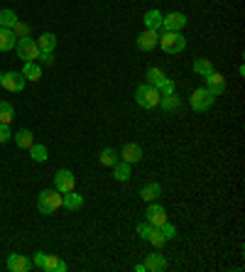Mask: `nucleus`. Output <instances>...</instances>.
I'll list each match as a JSON object with an SVG mask.
<instances>
[{"mask_svg": "<svg viewBox=\"0 0 245 272\" xmlns=\"http://www.w3.org/2000/svg\"><path fill=\"white\" fill-rule=\"evenodd\" d=\"M179 106H181V98H179L177 93H169V96H162V98H159V108H162L165 113L179 111Z\"/></svg>", "mask_w": 245, "mask_h": 272, "instance_id": "obj_18", "label": "nucleus"}, {"mask_svg": "<svg viewBox=\"0 0 245 272\" xmlns=\"http://www.w3.org/2000/svg\"><path fill=\"white\" fill-rule=\"evenodd\" d=\"M211 3H213V0H211Z\"/></svg>", "mask_w": 245, "mask_h": 272, "instance_id": "obj_40", "label": "nucleus"}, {"mask_svg": "<svg viewBox=\"0 0 245 272\" xmlns=\"http://www.w3.org/2000/svg\"><path fill=\"white\" fill-rule=\"evenodd\" d=\"M189 101H191V111H196V113H206V111H209V108L213 106L216 96H213L211 91L203 86V89H196L194 93H191Z\"/></svg>", "mask_w": 245, "mask_h": 272, "instance_id": "obj_5", "label": "nucleus"}, {"mask_svg": "<svg viewBox=\"0 0 245 272\" xmlns=\"http://www.w3.org/2000/svg\"><path fill=\"white\" fill-rule=\"evenodd\" d=\"M159 194H162V186H159L157 181H147V184L140 186V199L147 201V204H150V201H157V199H159Z\"/></svg>", "mask_w": 245, "mask_h": 272, "instance_id": "obj_15", "label": "nucleus"}, {"mask_svg": "<svg viewBox=\"0 0 245 272\" xmlns=\"http://www.w3.org/2000/svg\"><path fill=\"white\" fill-rule=\"evenodd\" d=\"M145 267L147 272H162L167 270V258L157 250V253H150V255H145Z\"/></svg>", "mask_w": 245, "mask_h": 272, "instance_id": "obj_12", "label": "nucleus"}, {"mask_svg": "<svg viewBox=\"0 0 245 272\" xmlns=\"http://www.w3.org/2000/svg\"><path fill=\"white\" fill-rule=\"evenodd\" d=\"M34 267V262L27 258V255H20V253H12L8 258V270L10 272H30Z\"/></svg>", "mask_w": 245, "mask_h": 272, "instance_id": "obj_10", "label": "nucleus"}, {"mask_svg": "<svg viewBox=\"0 0 245 272\" xmlns=\"http://www.w3.org/2000/svg\"><path fill=\"white\" fill-rule=\"evenodd\" d=\"M56 208H62V194L56 189H45L37 196V211L45 216H52Z\"/></svg>", "mask_w": 245, "mask_h": 272, "instance_id": "obj_1", "label": "nucleus"}, {"mask_svg": "<svg viewBox=\"0 0 245 272\" xmlns=\"http://www.w3.org/2000/svg\"><path fill=\"white\" fill-rule=\"evenodd\" d=\"M30 157H32L34 162H47L49 152H47L45 145H39V142H32V148H30Z\"/></svg>", "mask_w": 245, "mask_h": 272, "instance_id": "obj_29", "label": "nucleus"}, {"mask_svg": "<svg viewBox=\"0 0 245 272\" xmlns=\"http://www.w3.org/2000/svg\"><path fill=\"white\" fill-rule=\"evenodd\" d=\"M12 137H15V145H17V148H23V150H30V148H32V142H34V135L27 130V128L17 130Z\"/></svg>", "mask_w": 245, "mask_h": 272, "instance_id": "obj_20", "label": "nucleus"}, {"mask_svg": "<svg viewBox=\"0 0 245 272\" xmlns=\"http://www.w3.org/2000/svg\"><path fill=\"white\" fill-rule=\"evenodd\" d=\"M62 206L67 208V211H78L81 206H84V196L81 194H76L74 189L67 194H62Z\"/></svg>", "mask_w": 245, "mask_h": 272, "instance_id": "obj_17", "label": "nucleus"}, {"mask_svg": "<svg viewBox=\"0 0 245 272\" xmlns=\"http://www.w3.org/2000/svg\"><path fill=\"white\" fill-rule=\"evenodd\" d=\"M20 23L17 20V12L10 10V8H5V10H0V27H15V25Z\"/></svg>", "mask_w": 245, "mask_h": 272, "instance_id": "obj_25", "label": "nucleus"}, {"mask_svg": "<svg viewBox=\"0 0 245 272\" xmlns=\"http://www.w3.org/2000/svg\"><path fill=\"white\" fill-rule=\"evenodd\" d=\"M69 265L64 260H59L56 255H47L45 260V272H67Z\"/></svg>", "mask_w": 245, "mask_h": 272, "instance_id": "obj_23", "label": "nucleus"}, {"mask_svg": "<svg viewBox=\"0 0 245 272\" xmlns=\"http://www.w3.org/2000/svg\"><path fill=\"white\" fill-rule=\"evenodd\" d=\"M37 47H39V52H54V47H56V37H54L52 32L39 34V39H37Z\"/></svg>", "mask_w": 245, "mask_h": 272, "instance_id": "obj_24", "label": "nucleus"}, {"mask_svg": "<svg viewBox=\"0 0 245 272\" xmlns=\"http://www.w3.org/2000/svg\"><path fill=\"white\" fill-rule=\"evenodd\" d=\"M157 91H159V96H169V93H177V86H174V81L167 76V79L157 86Z\"/></svg>", "mask_w": 245, "mask_h": 272, "instance_id": "obj_31", "label": "nucleus"}, {"mask_svg": "<svg viewBox=\"0 0 245 272\" xmlns=\"http://www.w3.org/2000/svg\"><path fill=\"white\" fill-rule=\"evenodd\" d=\"M142 20H145V27L147 30H159V27H162V12L157 10V8H152V10H147L145 12V17H142Z\"/></svg>", "mask_w": 245, "mask_h": 272, "instance_id": "obj_19", "label": "nucleus"}, {"mask_svg": "<svg viewBox=\"0 0 245 272\" xmlns=\"http://www.w3.org/2000/svg\"><path fill=\"white\" fill-rule=\"evenodd\" d=\"M17 45V34L10 27H0V52H10Z\"/></svg>", "mask_w": 245, "mask_h": 272, "instance_id": "obj_16", "label": "nucleus"}, {"mask_svg": "<svg viewBox=\"0 0 245 272\" xmlns=\"http://www.w3.org/2000/svg\"><path fill=\"white\" fill-rule=\"evenodd\" d=\"M45 260H47V253H34V267H39V270H45Z\"/></svg>", "mask_w": 245, "mask_h": 272, "instance_id": "obj_37", "label": "nucleus"}, {"mask_svg": "<svg viewBox=\"0 0 245 272\" xmlns=\"http://www.w3.org/2000/svg\"><path fill=\"white\" fill-rule=\"evenodd\" d=\"M147 243H152L155 248H162V245L167 243V238L159 233V228H152V236H150V240H147Z\"/></svg>", "mask_w": 245, "mask_h": 272, "instance_id": "obj_32", "label": "nucleus"}, {"mask_svg": "<svg viewBox=\"0 0 245 272\" xmlns=\"http://www.w3.org/2000/svg\"><path fill=\"white\" fill-rule=\"evenodd\" d=\"M76 186V177H74V172H69V170H59L54 174V189L59 194H67L71 192Z\"/></svg>", "mask_w": 245, "mask_h": 272, "instance_id": "obj_6", "label": "nucleus"}, {"mask_svg": "<svg viewBox=\"0 0 245 272\" xmlns=\"http://www.w3.org/2000/svg\"><path fill=\"white\" fill-rule=\"evenodd\" d=\"M159 233H162V236H165V238H167V240H172V238H174V236H177V228L172 226L169 221H165V223L159 226Z\"/></svg>", "mask_w": 245, "mask_h": 272, "instance_id": "obj_33", "label": "nucleus"}, {"mask_svg": "<svg viewBox=\"0 0 245 272\" xmlns=\"http://www.w3.org/2000/svg\"><path fill=\"white\" fill-rule=\"evenodd\" d=\"M135 272H147L145 262H137V265H135Z\"/></svg>", "mask_w": 245, "mask_h": 272, "instance_id": "obj_38", "label": "nucleus"}, {"mask_svg": "<svg viewBox=\"0 0 245 272\" xmlns=\"http://www.w3.org/2000/svg\"><path fill=\"white\" fill-rule=\"evenodd\" d=\"M206 89L211 91L213 96H221L223 91H226V76H221L218 71H211L206 76Z\"/></svg>", "mask_w": 245, "mask_h": 272, "instance_id": "obj_14", "label": "nucleus"}, {"mask_svg": "<svg viewBox=\"0 0 245 272\" xmlns=\"http://www.w3.org/2000/svg\"><path fill=\"white\" fill-rule=\"evenodd\" d=\"M118 157H122V162H128V164H137V162L142 159V148L135 145V142H128V145L120 150Z\"/></svg>", "mask_w": 245, "mask_h": 272, "instance_id": "obj_13", "label": "nucleus"}, {"mask_svg": "<svg viewBox=\"0 0 245 272\" xmlns=\"http://www.w3.org/2000/svg\"><path fill=\"white\" fill-rule=\"evenodd\" d=\"M98 159H100V164L113 167V164L118 162V152H115L113 148H103V150H100V155H98Z\"/></svg>", "mask_w": 245, "mask_h": 272, "instance_id": "obj_28", "label": "nucleus"}, {"mask_svg": "<svg viewBox=\"0 0 245 272\" xmlns=\"http://www.w3.org/2000/svg\"><path fill=\"white\" fill-rule=\"evenodd\" d=\"M165 79H167V74H165L162 69H157V67L147 69V83H150V86H155V89H157V86H159Z\"/></svg>", "mask_w": 245, "mask_h": 272, "instance_id": "obj_27", "label": "nucleus"}, {"mask_svg": "<svg viewBox=\"0 0 245 272\" xmlns=\"http://www.w3.org/2000/svg\"><path fill=\"white\" fill-rule=\"evenodd\" d=\"M211 71H216L213 64H211V59H196V61H194V74H199V76L206 79Z\"/></svg>", "mask_w": 245, "mask_h": 272, "instance_id": "obj_26", "label": "nucleus"}, {"mask_svg": "<svg viewBox=\"0 0 245 272\" xmlns=\"http://www.w3.org/2000/svg\"><path fill=\"white\" fill-rule=\"evenodd\" d=\"M39 61L45 64V67H49V64H54V52H39Z\"/></svg>", "mask_w": 245, "mask_h": 272, "instance_id": "obj_36", "label": "nucleus"}, {"mask_svg": "<svg viewBox=\"0 0 245 272\" xmlns=\"http://www.w3.org/2000/svg\"><path fill=\"white\" fill-rule=\"evenodd\" d=\"M0 86H3V74H0Z\"/></svg>", "mask_w": 245, "mask_h": 272, "instance_id": "obj_39", "label": "nucleus"}, {"mask_svg": "<svg viewBox=\"0 0 245 272\" xmlns=\"http://www.w3.org/2000/svg\"><path fill=\"white\" fill-rule=\"evenodd\" d=\"M12 140V133H10V125L0 123V145H5V142H10Z\"/></svg>", "mask_w": 245, "mask_h": 272, "instance_id": "obj_35", "label": "nucleus"}, {"mask_svg": "<svg viewBox=\"0 0 245 272\" xmlns=\"http://www.w3.org/2000/svg\"><path fill=\"white\" fill-rule=\"evenodd\" d=\"M157 45L162 47L167 54H179V52L187 49V37H184L181 32H165L162 37H159Z\"/></svg>", "mask_w": 245, "mask_h": 272, "instance_id": "obj_3", "label": "nucleus"}, {"mask_svg": "<svg viewBox=\"0 0 245 272\" xmlns=\"http://www.w3.org/2000/svg\"><path fill=\"white\" fill-rule=\"evenodd\" d=\"M15 118V108L8 101H0V123L10 125V120Z\"/></svg>", "mask_w": 245, "mask_h": 272, "instance_id": "obj_30", "label": "nucleus"}, {"mask_svg": "<svg viewBox=\"0 0 245 272\" xmlns=\"http://www.w3.org/2000/svg\"><path fill=\"white\" fill-rule=\"evenodd\" d=\"M130 167H133V164H128V162L118 159V162L113 164V177H115L118 181H128L130 179Z\"/></svg>", "mask_w": 245, "mask_h": 272, "instance_id": "obj_22", "label": "nucleus"}, {"mask_svg": "<svg viewBox=\"0 0 245 272\" xmlns=\"http://www.w3.org/2000/svg\"><path fill=\"white\" fill-rule=\"evenodd\" d=\"M25 83H27V79L23 76V71H8V74H3V89L5 91L17 93V91L25 89Z\"/></svg>", "mask_w": 245, "mask_h": 272, "instance_id": "obj_8", "label": "nucleus"}, {"mask_svg": "<svg viewBox=\"0 0 245 272\" xmlns=\"http://www.w3.org/2000/svg\"><path fill=\"white\" fill-rule=\"evenodd\" d=\"M187 23H189V17H187L184 12H169V15H162V27H165V32H179Z\"/></svg>", "mask_w": 245, "mask_h": 272, "instance_id": "obj_7", "label": "nucleus"}, {"mask_svg": "<svg viewBox=\"0 0 245 272\" xmlns=\"http://www.w3.org/2000/svg\"><path fill=\"white\" fill-rule=\"evenodd\" d=\"M159 91L155 89V86H150V83H142V86H137L135 89V101H137V106L140 108H147V111H152V108H157L159 106Z\"/></svg>", "mask_w": 245, "mask_h": 272, "instance_id": "obj_2", "label": "nucleus"}, {"mask_svg": "<svg viewBox=\"0 0 245 272\" xmlns=\"http://www.w3.org/2000/svg\"><path fill=\"white\" fill-rule=\"evenodd\" d=\"M145 216H147V223H150V226L159 228L165 221H167V208H165V206H159V204H155V201H150Z\"/></svg>", "mask_w": 245, "mask_h": 272, "instance_id": "obj_9", "label": "nucleus"}, {"mask_svg": "<svg viewBox=\"0 0 245 272\" xmlns=\"http://www.w3.org/2000/svg\"><path fill=\"white\" fill-rule=\"evenodd\" d=\"M15 52H17V57L23 59V61H37V57H39L37 39H32V37H17Z\"/></svg>", "mask_w": 245, "mask_h": 272, "instance_id": "obj_4", "label": "nucleus"}, {"mask_svg": "<svg viewBox=\"0 0 245 272\" xmlns=\"http://www.w3.org/2000/svg\"><path fill=\"white\" fill-rule=\"evenodd\" d=\"M152 228H155V226H150V223H140L135 231H137V236H140L142 240H150V236H152Z\"/></svg>", "mask_w": 245, "mask_h": 272, "instance_id": "obj_34", "label": "nucleus"}, {"mask_svg": "<svg viewBox=\"0 0 245 272\" xmlns=\"http://www.w3.org/2000/svg\"><path fill=\"white\" fill-rule=\"evenodd\" d=\"M157 42H159V34L155 30H145L142 34H137V49L140 52H152L157 47Z\"/></svg>", "mask_w": 245, "mask_h": 272, "instance_id": "obj_11", "label": "nucleus"}, {"mask_svg": "<svg viewBox=\"0 0 245 272\" xmlns=\"http://www.w3.org/2000/svg\"><path fill=\"white\" fill-rule=\"evenodd\" d=\"M23 76L27 81H39V79H42V67H39L37 61H25Z\"/></svg>", "mask_w": 245, "mask_h": 272, "instance_id": "obj_21", "label": "nucleus"}]
</instances>
